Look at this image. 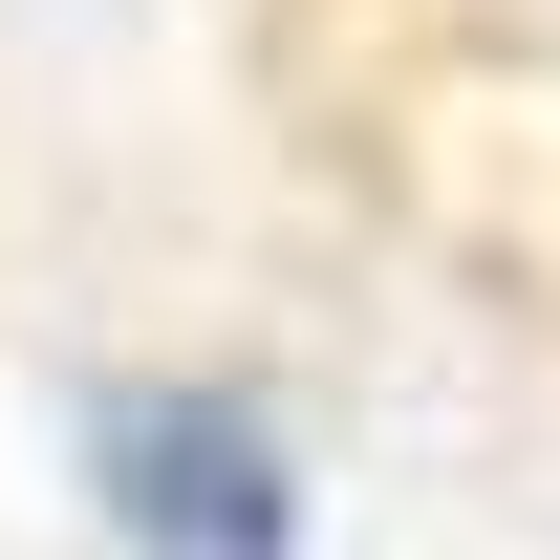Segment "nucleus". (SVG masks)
<instances>
[{
  "mask_svg": "<svg viewBox=\"0 0 560 560\" xmlns=\"http://www.w3.org/2000/svg\"><path fill=\"white\" fill-rule=\"evenodd\" d=\"M86 517L130 560H302V453L259 388L130 366V388H86Z\"/></svg>",
  "mask_w": 560,
  "mask_h": 560,
  "instance_id": "f257e3e1",
  "label": "nucleus"
}]
</instances>
